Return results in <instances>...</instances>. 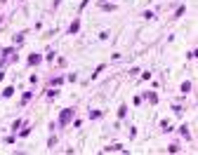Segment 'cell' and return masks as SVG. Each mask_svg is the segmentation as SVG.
<instances>
[{"instance_id":"1","label":"cell","mask_w":198,"mask_h":155,"mask_svg":"<svg viewBox=\"0 0 198 155\" xmlns=\"http://www.w3.org/2000/svg\"><path fill=\"white\" fill-rule=\"evenodd\" d=\"M68 117H71V111H64V115H61V122H66Z\"/></svg>"}]
</instances>
